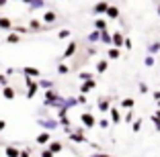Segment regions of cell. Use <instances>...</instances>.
<instances>
[{
    "instance_id": "obj_22",
    "label": "cell",
    "mask_w": 160,
    "mask_h": 157,
    "mask_svg": "<svg viewBox=\"0 0 160 157\" xmlns=\"http://www.w3.org/2000/svg\"><path fill=\"white\" fill-rule=\"evenodd\" d=\"M119 55H121V49L111 45V49L107 51V57H109V59H119Z\"/></svg>"
},
{
    "instance_id": "obj_41",
    "label": "cell",
    "mask_w": 160,
    "mask_h": 157,
    "mask_svg": "<svg viewBox=\"0 0 160 157\" xmlns=\"http://www.w3.org/2000/svg\"><path fill=\"white\" fill-rule=\"evenodd\" d=\"M76 98H78V104H82V106L88 102V100H86V94H80V96H76Z\"/></svg>"
},
{
    "instance_id": "obj_21",
    "label": "cell",
    "mask_w": 160,
    "mask_h": 157,
    "mask_svg": "<svg viewBox=\"0 0 160 157\" xmlns=\"http://www.w3.org/2000/svg\"><path fill=\"white\" fill-rule=\"evenodd\" d=\"M86 41H88V43H94V45H97V43L101 41V31H99V29H94L92 33H88V37H86Z\"/></svg>"
},
{
    "instance_id": "obj_52",
    "label": "cell",
    "mask_w": 160,
    "mask_h": 157,
    "mask_svg": "<svg viewBox=\"0 0 160 157\" xmlns=\"http://www.w3.org/2000/svg\"><path fill=\"white\" fill-rule=\"evenodd\" d=\"M158 14H160V4H158Z\"/></svg>"
},
{
    "instance_id": "obj_42",
    "label": "cell",
    "mask_w": 160,
    "mask_h": 157,
    "mask_svg": "<svg viewBox=\"0 0 160 157\" xmlns=\"http://www.w3.org/2000/svg\"><path fill=\"white\" fill-rule=\"evenodd\" d=\"M41 157H53V153L49 151V147H47V149H43V151H41Z\"/></svg>"
},
{
    "instance_id": "obj_6",
    "label": "cell",
    "mask_w": 160,
    "mask_h": 157,
    "mask_svg": "<svg viewBox=\"0 0 160 157\" xmlns=\"http://www.w3.org/2000/svg\"><path fill=\"white\" fill-rule=\"evenodd\" d=\"M111 106H113V98H109V96L101 98V100L97 102V110H99V112H109Z\"/></svg>"
},
{
    "instance_id": "obj_38",
    "label": "cell",
    "mask_w": 160,
    "mask_h": 157,
    "mask_svg": "<svg viewBox=\"0 0 160 157\" xmlns=\"http://www.w3.org/2000/svg\"><path fill=\"white\" fill-rule=\"evenodd\" d=\"M88 78H94V74H90V72H80L78 74V80H88Z\"/></svg>"
},
{
    "instance_id": "obj_11",
    "label": "cell",
    "mask_w": 160,
    "mask_h": 157,
    "mask_svg": "<svg viewBox=\"0 0 160 157\" xmlns=\"http://www.w3.org/2000/svg\"><path fill=\"white\" fill-rule=\"evenodd\" d=\"M39 125H41L43 129H47V131H53L58 125H60V120H56V118H39Z\"/></svg>"
},
{
    "instance_id": "obj_35",
    "label": "cell",
    "mask_w": 160,
    "mask_h": 157,
    "mask_svg": "<svg viewBox=\"0 0 160 157\" xmlns=\"http://www.w3.org/2000/svg\"><path fill=\"white\" fill-rule=\"evenodd\" d=\"M144 65H146V67H152V65H154V55L148 53V55L144 57Z\"/></svg>"
},
{
    "instance_id": "obj_26",
    "label": "cell",
    "mask_w": 160,
    "mask_h": 157,
    "mask_svg": "<svg viewBox=\"0 0 160 157\" xmlns=\"http://www.w3.org/2000/svg\"><path fill=\"white\" fill-rule=\"evenodd\" d=\"M6 41L8 43H14V45H17V43L21 41V35L17 31H12V33H8V35H6Z\"/></svg>"
},
{
    "instance_id": "obj_14",
    "label": "cell",
    "mask_w": 160,
    "mask_h": 157,
    "mask_svg": "<svg viewBox=\"0 0 160 157\" xmlns=\"http://www.w3.org/2000/svg\"><path fill=\"white\" fill-rule=\"evenodd\" d=\"M43 6H45V0H31L27 4V10H29V14H31V12H35V10H41Z\"/></svg>"
},
{
    "instance_id": "obj_15",
    "label": "cell",
    "mask_w": 160,
    "mask_h": 157,
    "mask_svg": "<svg viewBox=\"0 0 160 157\" xmlns=\"http://www.w3.org/2000/svg\"><path fill=\"white\" fill-rule=\"evenodd\" d=\"M14 96H17V90L12 86H2V98L4 100H14Z\"/></svg>"
},
{
    "instance_id": "obj_3",
    "label": "cell",
    "mask_w": 160,
    "mask_h": 157,
    "mask_svg": "<svg viewBox=\"0 0 160 157\" xmlns=\"http://www.w3.org/2000/svg\"><path fill=\"white\" fill-rule=\"evenodd\" d=\"M80 125L84 127V129H88V131L94 129V127H97V116H94L90 110H84L82 114H80Z\"/></svg>"
},
{
    "instance_id": "obj_45",
    "label": "cell",
    "mask_w": 160,
    "mask_h": 157,
    "mask_svg": "<svg viewBox=\"0 0 160 157\" xmlns=\"http://www.w3.org/2000/svg\"><path fill=\"white\" fill-rule=\"evenodd\" d=\"M21 155H23V157H29V155H33V151H31V149H25V151H21Z\"/></svg>"
},
{
    "instance_id": "obj_29",
    "label": "cell",
    "mask_w": 160,
    "mask_h": 157,
    "mask_svg": "<svg viewBox=\"0 0 160 157\" xmlns=\"http://www.w3.org/2000/svg\"><path fill=\"white\" fill-rule=\"evenodd\" d=\"M37 82H39V88H41V90L53 88V82H49V80H37Z\"/></svg>"
},
{
    "instance_id": "obj_51",
    "label": "cell",
    "mask_w": 160,
    "mask_h": 157,
    "mask_svg": "<svg viewBox=\"0 0 160 157\" xmlns=\"http://www.w3.org/2000/svg\"><path fill=\"white\" fill-rule=\"evenodd\" d=\"M156 104H158V108H160V100H156Z\"/></svg>"
},
{
    "instance_id": "obj_36",
    "label": "cell",
    "mask_w": 160,
    "mask_h": 157,
    "mask_svg": "<svg viewBox=\"0 0 160 157\" xmlns=\"http://www.w3.org/2000/svg\"><path fill=\"white\" fill-rule=\"evenodd\" d=\"M97 125H99L101 129H109V125H111V120H109V118H101V120H97Z\"/></svg>"
},
{
    "instance_id": "obj_16",
    "label": "cell",
    "mask_w": 160,
    "mask_h": 157,
    "mask_svg": "<svg viewBox=\"0 0 160 157\" xmlns=\"http://www.w3.org/2000/svg\"><path fill=\"white\" fill-rule=\"evenodd\" d=\"M47 147H49V151H52L53 155H58V153L64 151V145H62L60 141H49V143H47Z\"/></svg>"
},
{
    "instance_id": "obj_13",
    "label": "cell",
    "mask_w": 160,
    "mask_h": 157,
    "mask_svg": "<svg viewBox=\"0 0 160 157\" xmlns=\"http://www.w3.org/2000/svg\"><path fill=\"white\" fill-rule=\"evenodd\" d=\"M99 43H103V45H113V33L109 31V29H103V31H101V41Z\"/></svg>"
},
{
    "instance_id": "obj_9",
    "label": "cell",
    "mask_w": 160,
    "mask_h": 157,
    "mask_svg": "<svg viewBox=\"0 0 160 157\" xmlns=\"http://www.w3.org/2000/svg\"><path fill=\"white\" fill-rule=\"evenodd\" d=\"M107 8H109V2H107V0H101V2H97V4L92 6V12L99 14V16H105Z\"/></svg>"
},
{
    "instance_id": "obj_20",
    "label": "cell",
    "mask_w": 160,
    "mask_h": 157,
    "mask_svg": "<svg viewBox=\"0 0 160 157\" xmlns=\"http://www.w3.org/2000/svg\"><path fill=\"white\" fill-rule=\"evenodd\" d=\"M0 29L2 31H12V21L8 16H0Z\"/></svg>"
},
{
    "instance_id": "obj_43",
    "label": "cell",
    "mask_w": 160,
    "mask_h": 157,
    "mask_svg": "<svg viewBox=\"0 0 160 157\" xmlns=\"http://www.w3.org/2000/svg\"><path fill=\"white\" fill-rule=\"evenodd\" d=\"M150 120H152V122H154V120H160V108H158V110H156L154 114L150 116Z\"/></svg>"
},
{
    "instance_id": "obj_40",
    "label": "cell",
    "mask_w": 160,
    "mask_h": 157,
    "mask_svg": "<svg viewBox=\"0 0 160 157\" xmlns=\"http://www.w3.org/2000/svg\"><path fill=\"white\" fill-rule=\"evenodd\" d=\"M138 90H140L142 94H148V92H150V88H148V84H140V86H138Z\"/></svg>"
},
{
    "instance_id": "obj_7",
    "label": "cell",
    "mask_w": 160,
    "mask_h": 157,
    "mask_svg": "<svg viewBox=\"0 0 160 157\" xmlns=\"http://www.w3.org/2000/svg\"><path fill=\"white\" fill-rule=\"evenodd\" d=\"M41 21H43V25L52 27V25L58 23V12H53V10H45V12H43V16H41Z\"/></svg>"
},
{
    "instance_id": "obj_25",
    "label": "cell",
    "mask_w": 160,
    "mask_h": 157,
    "mask_svg": "<svg viewBox=\"0 0 160 157\" xmlns=\"http://www.w3.org/2000/svg\"><path fill=\"white\" fill-rule=\"evenodd\" d=\"M74 106H78V98H64V108H74Z\"/></svg>"
},
{
    "instance_id": "obj_8",
    "label": "cell",
    "mask_w": 160,
    "mask_h": 157,
    "mask_svg": "<svg viewBox=\"0 0 160 157\" xmlns=\"http://www.w3.org/2000/svg\"><path fill=\"white\" fill-rule=\"evenodd\" d=\"M107 114H109V118H111V122H113V125H119V122L123 120V114L119 112V108H115V106H111V108H109V112H107Z\"/></svg>"
},
{
    "instance_id": "obj_10",
    "label": "cell",
    "mask_w": 160,
    "mask_h": 157,
    "mask_svg": "<svg viewBox=\"0 0 160 157\" xmlns=\"http://www.w3.org/2000/svg\"><path fill=\"white\" fill-rule=\"evenodd\" d=\"M76 51H78V43L76 41H70L66 47V51H64V55H62V59H68V57H74Z\"/></svg>"
},
{
    "instance_id": "obj_19",
    "label": "cell",
    "mask_w": 160,
    "mask_h": 157,
    "mask_svg": "<svg viewBox=\"0 0 160 157\" xmlns=\"http://www.w3.org/2000/svg\"><path fill=\"white\" fill-rule=\"evenodd\" d=\"M105 16H107V19L117 21V19H119V8H117V6H111V4H109V8H107V12H105Z\"/></svg>"
},
{
    "instance_id": "obj_18",
    "label": "cell",
    "mask_w": 160,
    "mask_h": 157,
    "mask_svg": "<svg viewBox=\"0 0 160 157\" xmlns=\"http://www.w3.org/2000/svg\"><path fill=\"white\" fill-rule=\"evenodd\" d=\"M123 39H125V35L119 31L113 33V47H119V49H123Z\"/></svg>"
},
{
    "instance_id": "obj_39",
    "label": "cell",
    "mask_w": 160,
    "mask_h": 157,
    "mask_svg": "<svg viewBox=\"0 0 160 157\" xmlns=\"http://www.w3.org/2000/svg\"><path fill=\"white\" fill-rule=\"evenodd\" d=\"M0 86H8V76L0 74Z\"/></svg>"
},
{
    "instance_id": "obj_5",
    "label": "cell",
    "mask_w": 160,
    "mask_h": 157,
    "mask_svg": "<svg viewBox=\"0 0 160 157\" xmlns=\"http://www.w3.org/2000/svg\"><path fill=\"white\" fill-rule=\"evenodd\" d=\"M97 88V80L94 78H88V80H82L80 82V94H88Z\"/></svg>"
},
{
    "instance_id": "obj_17",
    "label": "cell",
    "mask_w": 160,
    "mask_h": 157,
    "mask_svg": "<svg viewBox=\"0 0 160 157\" xmlns=\"http://www.w3.org/2000/svg\"><path fill=\"white\" fill-rule=\"evenodd\" d=\"M23 74L25 76H31V78H39V76H41V72H39L37 67H33V65H25V67H23Z\"/></svg>"
},
{
    "instance_id": "obj_2",
    "label": "cell",
    "mask_w": 160,
    "mask_h": 157,
    "mask_svg": "<svg viewBox=\"0 0 160 157\" xmlns=\"http://www.w3.org/2000/svg\"><path fill=\"white\" fill-rule=\"evenodd\" d=\"M25 86H27V98H35V94L39 92V82L37 78H31V76H25Z\"/></svg>"
},
{
    "instance_id": "obj_53",
    "label": "cell",
    "mask_w": 160,
    "mask_h": 157,
    "mask_svg": "<svg viewBox=\"0 0 160 157\" xmlns=\"http://www.w3.org/2000/svg\"><path fill=\"white\" fill-rule=\"evenodd\" d=\"M0 16H2V14H0Z\"/></svg>"
},
{
    "instance_id": "obj_44",
    "label": "cell",
    "mask_w": 160,
    "mask_h": 157,
    "mask_svg": "<svg viewBox=\"0 0 160 157\" xmlns=\"http://www.w3.org/2000/svg\"><path fill=\"white\" fill-rule=\"evenodd\" d=\"M97 53V47H94V43H90V47H88V55H94Z\"/></svg>"
},
{
    "instance_id": "obj_46",
    "label": "cell",
    "mask_w": 160,
    "mask_h": 157,
    "mask_svg": "<svg viewBox=\"0 0 160 157\" xmlns=\"http://www.w3.org/2000/svg\"><path fill=\"white\" fill-rule=\"evenodd\" d=\"M152 96H154V100H160V90H156V92L152 94Z\"/></svg>"
},
{
    "instance_id": "obj_37",
    "label": "cell",
    "mask_w": 160,
    "mask_h": 157,
    "mask_svg": "<svg viewBox=\"0 0 160 157\" xmlns=\"http://www.w3.org/2000/svg\"><path fill=\"white\" fill-rule=\"evenodd\" d=\"M123 49H127V51H132V49H133V43H132V39H129V37L123 39Z\"/></svg>"
},
{
    "instance_id": "obj_49",
    "label": "cell",
    "mask_w": 160,
    "mask_h": 157,
    "mask_svg": "<svg viewBox=\"0 0 160 157\" xmlns=\"http://www.w3.org/2000/svg\"><path fill=\"white\" fill-rule=\"evenodd\" d=\"M8 4V0H0V8H2V6H6Z\"/></svg>"
},
{
    "instance_id": "obj_32",
    "label": "cell",
    "mask_w": 160,
    "mask_h": 157,
    "mask_svg": "<svg viewBox=\"0 0 160 157\" xmlns=\"http://www.w3.org/2000/svg\"><path fill=\"white\" fill-rule=\"evenodd\" d=\"M132 131H133V133H140V131H142V118H138V120L132 122Z\"/></svg>"
},
{
    "instance_id": "obj_1",
    "label": "cell",
    "mask_w": 160,
    "mask_h": 157,
    "mask_svg": "<svg viewBox=\"0 0 160 157\" xmlns=\"http://www.w3.org/2000/svg\"><path fill=\"white\" fill-rule=\"evenodd\" d=\"M43 106H47V108H62L64 106V98H62L53 88H49V90H45V94H43Z\"/></svg>"
},
{
    "instance_id": "obj_48",
    "label": "cell",
    "mask_w": 160,
    "mask_h": 157,
    "mask_svg": "<svg viewBox=\"0 0 160 157\" xmlns=\"http://www.w3.org/2000/svg\"><path fill=\"white\" fill-rule=\"evenodd\" d=\"M6 129V122H4V120H0V131H4Z\"/></svg>"
},
{
    "instance_id": "obj_4",
    "label": "cell",
    "mask_w": 160,
    "mask_h": 157,
    "mask_svg": "<svg viewBox=\"0 0 160 157\" xmlns=\"http://www.w3.org/2000/svg\"><path fill=\"white\" fill-rule=\"evenodd\" d=\"M68 137H70L72 143H88V139H86V135L82 133V129H78V131L72 129L70 133H68Z\"/></svg>"
},
{
    "instance_id": "obj_23",
    "label": "cell",
    "mask_w": 160,
    "mask_h": 157,
    "mask_svg": "<svg viewBox=\"0 0 160 157\" xmlns=\"http://www.w3.org/2000/svg\"><path fill=\"white\" fill-rule=\"evenodd\" d=\"M4 155H6V157H19V155H21V151L14 147V145H10V147H6V149H4Z\"/></svg>"
},
{
    "instance_id": "obj_30",
    "label": "cell",
    "mask_w": 160,
    "mask_h": 157,
    "mask_svg": "<svg viewBox=\"0 0 160 157\" xmlns=\"http://www.w3.org/2000/svg\"><path fill=\"white\" fill-rule=\"evenodd\" d=\"M158 51H160V41L152 43V45L148 47V53H150V55H156V53H158Z\"/></svg>"
},
{
    "instance_id": "obj_50",
    "label": "cell",
    "mask_w": 160,
    "mask_h": 157,
    "mask_svg": "<svg viewBox=\"0 0 160 157\" xmlns=\"http://www.w3.org/2000/svg\"><path fill=\"white\" fill-rule=\"evenodd\" d=\"M21 2H23V4H29V2H31V0H21Z\"/></svg>"
},
{
    "instance_id": "obj_31",
    "label": "cell",
    "mask_w": 160,
    "mask_h": 157,
    "mask_svg": "<svg viewBox=\"0 0 160 157\" xmlns=\"http://www.w3.org/2000/svg\"><path fill=\"white\" fill-rule=\"evenodd\" d=\"M70 29H62V31H58V39H62V41H64V39H70Z\"/></svg>"
},
{
    "instance_id": "obj_47",
    "label": "cell",
    "mask_w": 160,
    "mask_h": 157,
    "mask_svg": "<svg viewBox=\"0 0 160 157\" xmlns=\"http://www.w3.org/2000/svg\"><path fill=\"white\" fill-rule=\"evenodd\" d=\"M154 129H156V131L160 133V120H154Z\"/></svg>"
},
{
    "instance_id": "obj_24",
    "label": "cell",
    "mask_w": 160,
    "mask_h": 157,
    "mask_svg": "<svg viewBox=\"0 0 160 157\" xmlns=\"http://www.w3.org/2000/svg\"><path fill=\"white\" fill-rule=\"evenodd\" d=\"M109 69V61L107 59H101L99 63H97V74H105Z\"/></svg>"
},
{
    "instance_id": "obj_12",
    "label": "cell",
    "mask_w": 160,
    "mask_h": 157,
    "mask_svg": "<svg viewBox=\"0 0 160 157\" xmlns=\"http://www.w3.org/2000/svg\"><path fill=\"white\" fill-rule=\"evenodd\" d=\"M35 141H37V145H41V147H43V145H47L49 141H52V135H49V131L45 129V131H41V133L35 137Z\"/></svg>"
},
{
    "instance_id": "obj_33",
    "label": "cell",
    "mask_w": 160,
    "mask_h": 157,
    "mask_svg": "<svg viewBox=\"0 0 160 157\" xmlns=\"http://www.w3.org/2000/svg\"><path fill=\"white\" fill-rule=\"evenodd\" d=\"M58 74H60V76L70 74V67H68V65H64V63H60V65H58Z\"/></svg>"
},
{
    "instance_id": "obj_34",
    "label": "cell",
    "mask_w": 160,
    "mask_h": 157,
    "mask_svg": "<svg viewBox=\"0 0 160 157\" xmlns=\"http://www.w3.org/2000/svg\"><path fill=\"white\" fill-rule=\"evenodd\" d=\"M123 122H127V125H129V122H133V112H132V108L123 114Z\"/></svg>"
},
{
    "instance_id": "obj_28",
    "label": "cell",
    "mask_w": 160,
    "mask_h": 157,
    "mask_svg": "<svg viewBox=\"0 0 160 157\" xmlns=\"http://www.w3.org/2000/svg\"><path fill=\"white\" fill-rule=\"evenodd\" d=\"M92 25H94V29H99V31H103V29H107V21H105V19H101V16H97Z\"/></svg>"
},
{
    "instance_id": "obj_27",
    "label": "cell",
    "mask_w": 160,
    "mask_h": 157,
    "mask_svg": "<svg viewBox=\"0 0 160 157\" xmlns=\"http://www.w3.org/2000/svg\"><path fill=\"white\" fill-rule=\"evenodd\" d=\"M136 106V100L133 98H123L121 100V108H125V110H129V108Z\"/></svg>"
}]
</instances>
